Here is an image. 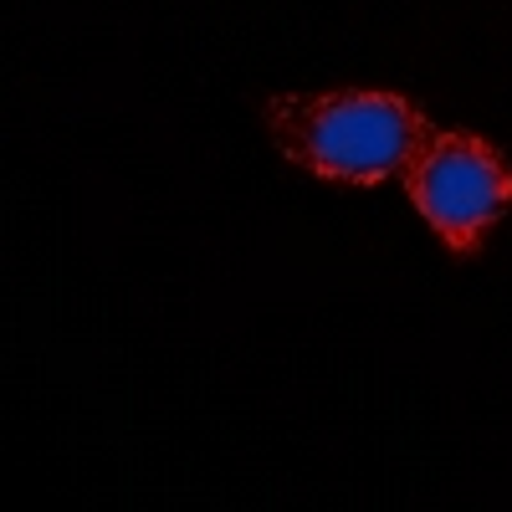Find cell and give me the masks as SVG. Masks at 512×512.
Returning a JSON list of instances; mask_svg holds the SVG:
<instances>
[{"mask_svg":"<svg viewBox=\"0 0 512 512\" xmlns=\"http://www.w3.org/2000/svg\"><path fill=\"white\" fill-rule=\"evenodd\" d=\"M277 154L318 180L384 185L405 180L436 139L431 118L400 93H277L262 108Z\"/></svg>","mask_w":512,"mask_h":512,"instance_id":"1","label":"cell"},{"mask_svg":"<svg viewBox=\"0 0 512 512\" xmlns=\"http://www.w3.org/2000/svg\"><path fill=\"white\" fill-rule=\"evenodd\" d=\"M410 205L456 256L482 251V236L512 205V164L472 134H441L425 144L420 164L405 175Z\"/></svg>","mask_w":512,"mask_h":512,"instance_id":"2","label":"cell"}]
</instances>
